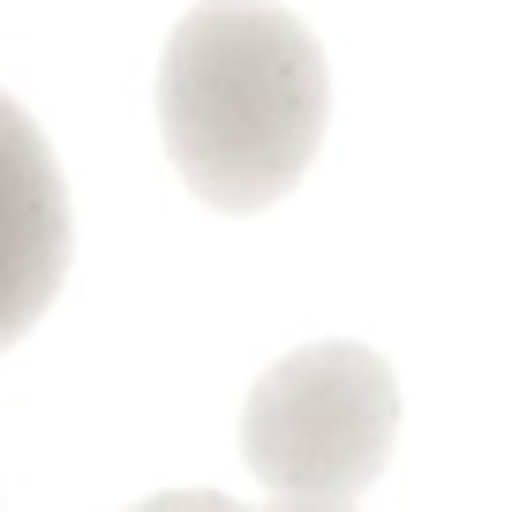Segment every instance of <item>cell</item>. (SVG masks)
Segmentation results:
<instances>
[{
    "instance_id": "obj_3",
    "label": "cell",
    "mask_w": 512,
    "mask_h": 512,
    "mask_svg": "<svg viewBox=\"0 0 512 512\" xmlns=\"http://www.w3.org/2000/svg\"><path fill=\"white\" fill-rule=\"evenodd\" d=\"M68 279V181L38 121L0 91V347H16Z\"/></svg>"
},
{
    "instance_id": "obj_1",
    "label": "cell",
    "mask_w": 512,
    "mask_h": 512,
    "mask_svg": "<svg viewBox=\"0 0 512 512\" xmlns=\"http://www.w3.org/2000/svg\"><path fill=\"white\" fill-rule=\"evenodd\" d=\"M332 113L324 46L294 8L204 0L159 61V136L211 211H272L309 174Z\"/></svg>"
},
{
    "instance_id": "obj_2",
    "label": "cell",
    "mask_w": 512,
    "mask_h": 512,
    "mask_svg": "<svg viewBox=\"0 0 512 512\" xmlns=\"http://www.w3.org/2000/svg\"><path fill=\"white\" fill-rule=\"evenodd\" d=\"M400 384L377 347L317 339L256 377L241 407V460L287 505H354L392 460Z\"/></svg>"
}]
</instances>
